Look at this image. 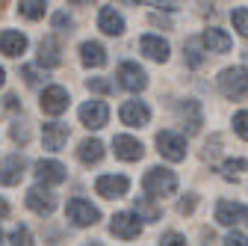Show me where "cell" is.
<instances>
[{"instance_id": "obj_1", "label": "cell", "mask_w": 248, "mask_h": 246, "mask_svg": "<svg viewBox=\"0 0 248 246\" xmlns=\"http://www.w3.org/2000/svg\"><path fill=\"white\" fill-rule=\"evenodd\" d=\"M219 89H222V95L231 98V101H239L248 95V69L236 66V69H225L219 74Z\"/></svg>"}, {"instance_id": "obj_2", "label": "cell", "mask_w": 248, "mask_h": 246, "mask_svg": "<svg viewBox=\"0 0 248 246\" xmlns=\"http://www.w3.org/2000/svg\"><path fill=\"white\" fill-rule=\"evenodd\" d=\"M142 187L151 193V196H171L177 190V178L171 169H160V166H154L145 172L142 178Z\"/></svg>"}, {"instance_id": "obj_3", "label": "cell", "mask_w": 248, "mask_h": 246, "mask_svg": "<svg viewBox=\"0 0 248 246\" xmlns=\"http://www.w3.org/2000/svg\"><path fill=\"white\" fill-rule=\"evenodd\" d=\"M157 151H160L166 160L177 163V160H183V158H186V140H183L180 134L160 131V134H157Z\"/></svg>"}, {"instance_id": "obj_4", "label": "cell", "mask_w": 248, "mask_h": 246, "mask_svg": "<svg viewBox=\"0 0 248 246\" xmlns=\"http://www.w3.org/2000/svg\"><path fill=\"white\" fill-rule=\"evenodd\" d=\"M80 122L89 131H98V128H104L109 122V107L104 101H86L80 107Z\"/></svg>"}, {"instance_id": "obj_5", "label": "cell", "mask_w": 248, "mask_h": 246, "mask_svg": "<svg viewBox=\"0 0 248 246\" xmlns=\"http://www.w3.org/2000/svg\"><path fill=\"white\" fill-rule=\"evenodd\" d=\"M95 190H98V196H104V199H121V196H127L130 181L124 178V175H101V178L95 181Z\"/></svg>"}, {"instance_id": "obj_6", "label": "cell", "mask_w": 248, "mask_h": 246, "mask_svg": "<svg viewBox=\"0 0 248 246\" xmlns=\"http://www.w3.org/2000/svg\"><path fill=\"white\" fill-rule=\"evenodd\" d=\"M98 217H101V211L92 202H86V199H71L68 202V220L74 226H95Z\"/></svg>"}, {"instance_id": "obj_7", "label": "cell", "mask_w": 248, "mask_h": 246, "mask_svg": "<svg viewBox=\"0 0 248 246\" xmlns=\"http://www.w3.org/2000/svg\"><path fill=\"white\" fill-rule=\"evenodd\" d=\"M109 228H112V234H118V237H124V240H133V237H139V231H142V223H139V217H136V213L124 211V213H115V217H112Z\"/></svg>"}, {"instance_id": "obj_8", "label": "cell", "mask_w": 248, "mask_h": 246, "mask_svg": "<svg viewBox=\"0 0 248 246\" xmlns=\"http://www.w3.org/2000/svg\"><path fill=\"white\" fill-rule=\"evenodd\" d=\"M118 83L124 89H130V92H142L148 86V74L136 66V63H121L118 66Z\"/></svg>"}, {"instance_id": "obj_9", "label": "cell", "mask_w": 248, "mask_h": 246, "mask_svg": "<svg viewBox=\"0 0 248 246\" xmlns=\"http://www.w3.org/2000/svg\"><path fill=\"white\" fill-rule=\"evenodd\" d=\"M42 110L47 116H59V113H65L68 110V92L62 89V86H47L42 92Z\"/></svg>"}, {"instance_id": "obj_10", "label": "cell", "mask_w": 248, "mask_h": 246, "mask_svg": "<svg viewBox=\"0 0 248 246\" xmlns=\"http://www.w3.org/2000/svg\"><path fill=\"white\" fill-rule=\"evenodd\" d=\"M121 122L124 125H130V128H142V125H148V119H151V110H148V104H142V101H127V104H121Z\"/></svg>"}, {"instance_id": "obj_11", "label": "cell", "mask_w": 248, "mask_h": 246, "mask_svg": "<svg viewBox=\"0 0 248 246\" xmlns=\"http://www.w3.org/2000/svg\"><path fill=\"white\" fill-rule=\"evenodd\" d=\"M112 145H115V158H121V160H139V158L145 155L142 142L133 140V137H127V134H118V137L112 140Z\"/></svg>"}, {"instance_id": "obj_12", "label": "cell", "mask_w": 248, "mask_h": 246, "mask_svg": "<svg viewBox=\"0 0 248 246\" xmlns=\"http://www.w3.org/2000/svg\"><path fill=\"white\" fill-rule=\"evenodd\" d=\"M42 140H45V148L59 151L68 142V125H62V122H47V125L42 128Z\"/></svg>"}, {"instance_id": "obj_13", "label": "cell", "mask_w": 248, "mask_h": 246, "mask_svg": "<svg viewBox=\"0 0 248 246\" xmlns=\"http://www.w3.org/2000/svg\"><path fill=\"white\" fill-rule=\"evenodd\" d=\"M24 175V158L21 155H9L6 160H0V184L6 187H15Z\"/></svg>"}, {"instance_id": "obj_14", "label": "cell", "mask_w": 248, "mask_h": 246, "mask_svg": "<svg viewBox=\"0 0 248 246\" xmlns=\"http://www.w3.org/2000/svg\"><path fill=\"white\" fill-rule=\"evenodd\" d=\"M201 42H204V48L210 51V53H228L231 51V36L225 33V30H219V27H210V30H204V36H201Z\"/></svg>"}, {"instance_id": "obj_15", "label": "cell", "mask_w": 248, "mask_h": 246, "mask_svg": "<svg viewBox=\"0 0 248 246\" xmlns=\"http://www.w3.org/2000/svg\"><path fill=\"white\" fill-rule=\"evenodd\" d=\"M27 205H30V211H36V213H42V217H47V213L56 208V199L47 190H42V187H30L27 190Z\"/></svg>"}, {"instance_id": "obj_16", "label": "cell", "mask_w": 248, "mask_h": 246, "mask_svg": "<svg viewBox=\"0 0 248 246\" xmlns=\"http://www.w3.org/2000/svg\"><path fill=\"white\" fill-rule=\"evenodd\" d=\"M245 217H248V211L239 202H219V208H216V220H219L222 226H236Z\"/></svg>"}, {"instance_id": "obj_17", "label": "cell", "mask_w": 248, "mask_h": 246, "mask_svg": "<svg viewBox=\"0 0 248 246\" xmlns=\"http://www.w3.org/2000/svg\"><path fill=\"white\" fill-rule=\"evenodd\" d=\"M139 48H142L145 56L157 59V63H166V59H169V42H166L163 36H142Z\"/></svg>"}, {"instance_id": "obj_18", "label": "cell", "mask_w": 248, "mask_h": 246, "mask_svg": "<svg viewBox=\"0 0 248 246\" xmlns=\"http://www.w3.org/2000/svg\"><path fill=\"white\" fill-rule=\"evenodd\" d=\"M0 51L6 56H21L27 51V36L18 33V30H3L0 33Z\"/></svg>"}, {"instance_id": "obj_19", "label": "cell", "mask_w": 248, "mask_h": 246, "mask_svg": "<svg viewBox=\"0 0 248 246\" xmlns=\"http://www.w3.org/2000/svg\"><path fill=\"white\" fill-rule=\"evenodd\" d=\"M80 59L89 69H101V66H107V51L98 42H83L80 45Z\"/></svg>"}, {"instance_id": "obj_20", "label": "cell", "mask_w": 248, "mask_h": 246, "mask_svg": "<svg viewBox=\"0 0 248 246\" xmlns=\"http://www.w3.org/2000/svg\"><path fill=\"white\" fill-rule=\"evenodd\" d=\"M98 27L104 30L107 36H121V33H124V18H121L112 6H104L101 15H98Z\"/></svg>"}, {"instance_id": "obj_21", "label": "cell", "mask_w": 248, "mask_h": 246, "mask_svg": "<svg viewBox=\"0 0 248 246\" xmlns=\"http://www.w3.org/2000/svg\"><path fill=\"white\" fill-rule=\"evenodd\" d=\"M36 178L45 184H59L65 181V166L56 163V160H39L36 163Z\"/></svg>"}, {"instance_id": "obj_22", "label": "cell", "mask_w": 248, "mask_h": 246, "mask_svg": "<svg viewBox=\"0 0 248 246\" xmlns=\"http://www.w3.org/2000/svg\"><path fill=\"white\" fill-rule=\"evenodd\" d=\"M39 63L47 66V69L59 66V42H56V36H47V39L39 45Z\"/></svg>"}, {"instance_id": "obj_23", "label": "cell", "mask_w": 248, "mask_h": 246, "mask_svg": "<svg viewBox=\"0 0 248 246\" xmlns=\"http://www.w3.org/2000/svg\"><path fill=\"white\" fill-rule=\"evenodd\" d=\"M77 158L83 163H98L104 158V142L101 140H83L80 148H77Z\"/></svg>"}, {"instance_id": "obj_24", "label": "cell", "mask_w": 248, "mask_h": 246, "mask_svg": "<svg viewBox=\"0 0 248 246\" xmlns=\"http://www.w3.org/2000/svg\"><path fill=\"white\" fill-rule=\"evenodd\" d=\"M45 9H47V3H42V0H21V15H27V18H42L45 15Z\"/></svg>"}, {"instance_id": "obj_25", "label": "cell", "mask_w": 248, "mask_h": 246, "mask_svg": "<svg viewBox=\"0 0 248 246\" xmlns=\"http://www.w3.org/2000/svg\"><path fill=\"white\" fill-rule=\"evenodd\" d=\"M245 169H248V163L236 158V160H225V166H222V175H225V178H236V175H239V172H245Z\"/></svg>"}, {"instance_id": "obj_26", "label": "cell", "mask_w": 248, "mask_h": 246, "mask_svg": "<svg viewBox=\"0 0 248 246\" xmlns=\"http://www.w3.org/2000/svg\"><path fill=\"white\" fill-rule=\"evenodd\" d=\"M231 21H233V27L239 30L242 36H248V9H233L231 12Z\"/></svg>"}, {"instance_id": "obj_27", "label": "cell", "mask_w": 248, "mask_h": 246, "mask_svg": "<svg viewBox=\"0 0 248 246\" xmlns=\"http://www.w3.org/2000/svg\"><path fill=\"white\" fill-rule=\"evenodd\" d=\"M233 131H236L242 140H248V110H239V113L233 116Z\"/></svg>"}, {"instance_id": "obj_28", "label": "cell", "mask_w": 248, "mask_h": 246, "mask_svg": "<svg viewBox=\"0 0 248 246\" xmlns=\"http://www.w3.org/2000/svg\"><path fill=\"white\" fill-rule=\"evenodd\" d=\"M9 240H12V246H33V237H30V231H27L24 226H18V228L9 234Z\"/></svg>"}, {"instance_id": "obj_29", "label": "cell", "mask_w": 248, "mask_h": 246, "mask_svg": "<svg viewBox=\"0 0 248 246\" xmlns=\"http://www.w3.org/2000/svg\"><path fill=\"white\" fill-rule=\"evenodd\" d=\"M160 246H186V237H183V234H177V231H169V234H163Z\"/></svg>"}, {"instance_id": "obj_30", "label": "cell", "mask_w": 248, "mask_h": 246, "mask_svg": "<svg viewBox=\"0 0 248 246\" xmlns=\"http://www.w3.org/2000/svg\"><path fill=\"white\" fill-rule=\"evenodd\" d=\"M225 246H248V234H242V231H231V234L225 237Z\"/></svg>"}, {"instance_id": "obj_31", "label": "cell", "mask_w": 248, "mask_h": 246, "mask_svg": "<svg viewBox=\"0 0 248 246\" xmlns=\"http://www.w3.org/2000/svg\"><path fill=\"white\" fill-rule=\"evenodd\" d=\"M89 89H95V92H109L112 86H109V80H104V77H95V80H89Z\"/></svg>"}, {"instance_id": "obj_32", "label": "cell", "mask_w": 248, "mask_h": 246, "mask_svg": "<svg viewBox=\"0 0 248 246\" xmlns=\"http://www.w3.org/2000/svg\"><path fill=\"white\" fill-rule=\"evenodd\" d=\"M53 24H56V27H65V24H71V18H68L65 12H59V15H53Z\"/></svg>"}, {"instance_id": "obj_33", "label": "cell", "mask_w": 248, "mask_h": 246, "mask_svg": "<svg viewBox=\"0 0 248 246\" xmlns=\"http://www.w3.org/2000/svg\"><path fill=\"white\" fill-rule=\"evenodd\" d=\"M177 208H180V213H189V211L195 208V199H183V202H180Z\"/></svg>"}, {"instance_id": "obj_34", "label": "cell", "mask_w": 248, "mask_h": 246, "mask_svg": "<svg viewBox=\"0 0 248 246\" xmlns=\"http://www.w3.org/2000/svg\"><path fill=\"white\" fill-rule=\"evenodd\" d=\"M24 77H27V83H36V80H39V77H36V69H30V66L24 69Z\"/></svg>"}, {"instance_id": "obj_35", "label": "cell", "mask_w": 248, "mask_h": 246, "mask_svg": "<svg viewBox=\"0 0 248 246\" xmlns=\"http://www.w3.org/2000/svg\"><path fill=\"white\" fill-rule=\"evenodd\" d=\"M6 211H9V208H6V202L0 199V217H6Z\"/></svg>"}, {"instance_id": "obj_36", "label": "cell", "mask_w": 248, "mask_h": 246, "mask_svg": "<svg viewBox=\"0 0 248 246\" xmlns=\"http://www.w3.org/2000/svg\"><path fill=\"white\" fill-rule=\"evenodd\" d=\"M3 80H6V71H3V69H0V86H3Z\"/></svg>"}, {"instance_id": "obj_37", "label": "cell", "mask_w": 248, "mask_h": 246, "mask_svg": "<svg viewBox=\"0 0 248 246\" xmlns=\"http://www.w3.org/2000/svg\"><path fill=\"white\" fill-rule=\"evenodd\" d=\"M95 246H98V243H95Z\"/></svg>"}]
</instances>
